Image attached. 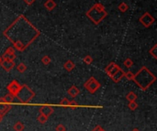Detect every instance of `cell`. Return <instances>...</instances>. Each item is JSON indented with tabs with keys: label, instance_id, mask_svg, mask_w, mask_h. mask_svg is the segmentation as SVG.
<instances>
[{
	"label": "cell",
	"instance_id": "obj_1",
	"mask_svg": "<svg viewBox=\"0 0 157 131\" xmlns=\"http://www.w3.org/2000/svg\"><path fill=\"white\" fill-rule=\"evenodd\" d=\"M3 35L12 43L14 49L24 51L41 35V32L24 15H19L3 31Z\"/></svg>",
	"mask_w": 157,
	"mask_h": 131
},
{
	"label": "cell",
	"instance_id": "obj_2",
	"mask_svg": "<svg viewBox=\"0 0 157 131\" xmlns=\"http://www.w3.org/2000/svg\"><path fill=\"white\" fill-rule=\"evenodd\" d=\"M155 80L156 76L150 70H148L147 67L143 66L136 74H134V78L132 81H134L137 84L140 90L146 91L154 83Z\"/></svg>",
	"mask_w": 157,
	"mask_h": 131
},
{
	"label": "cell",
	"instance_id": "obj_3",
	"mask_svg": "<svg viewBox=\"0 0 157 131\" xmlns=\"http://www.w3.org/2000/svg\"><path fill=\"white\" fill-rule=\"evenodd\" d=\"M85 15L95 25H98L107 16V12L101 3H96L93 7L86 11Z\"/></svg>",
	"mask_w": 157,
	"mask_h": 131
},
{
	"label": "cell",
	"instance_id": "obj_4",
	"mask_svg": "<svg viewBox=\"0 0 157 131\" xmlns=\"http://www.w3.org/2000/svg\"><path fill=\"white\" fill-rule=\"evenodd\" d=\"M35 96V93L32 91L28 85L26 84H22L20 87L19 91L18 92L17 95L15 97L18 98V100L22 103V104H29L32 98Z\"/></svg>",
	"mask_w": 157,
	"mask_h": 131
},
{
	"label": "cell",
	"instance_id": "obj_5",
	"mask_svg": "<svg viewBox=\"0 0 157 131\" xmlns=\"http://www.w3.org/2000/svg\"><path fill=\"white\" fill-rule=\"evenodd\" d=\"M100 83L96 81L95 77H91L84 84V87L87 90L90 94H95V93L100 88Z\"/></svg>",
	"mask_w": 157,
	"mask_h": 131
},
{
	"label": "cell",
	"instance_id": "obj_6",
	"mask_svg": "<svg viewBox=\"0 0 157 131\" xmlns=\"http://www.w3.org/2000/svg\"><path fill=\"white\" fill-rule=\"evenodd\" d=\"M139 21L140 22V24L145 27V28H150V27L154 23L155 19L149 12H145L142 17L140 18Z\"/></svg>",
	"mask_w": 157,
	"mask_h": 131
},
{
	"label": "cell",
	"instance_id": "obj_7",
	"mask_svg": "<svg viewBox=\"0 0 157 131\" xmlns=\"http://www.w3.org/2000/svg\"><path fill=\"white\" fill-rule=\"evenodd\" d=\"M20 87H21V85L19 84V83H18V81L14 80V81H12L11 83H10V84L8 85L7 89H8L9 94H11V95H14V97H15L16 95H17L18 92L19 91Z\"/></svg>",
	"mask_w": 157,
	"mask_h": 131
},
{
	"label": "cell",
	"instance_id": "obj_8",
	"mask_svg": "<svg viewBox=\"0 0 157 131\" xmlns=\"http://www.w3.org/2000/svg\"><path fill=\"white\" fill-rule=\"evenodd\" d=\"M121 69V67L115 62H110L107 66L105 68V72L107 73V74L109 76V77H112L118 70Z\"/></svg>",
	"mask_w": 157,
	"mask_h": 131
},
{
	"label": "cell",
	"instance_id": "obj_9",
	"mask_svg": "<svg viewBox=\"0 0 157 131\" xmlns=\"http://www.w3.org/2000/svg\"><path fill=\"white\" fill-rule=\"evenodd\" d=\"M16 53L15 49L13 47H8L2 56V60H8V61H15Z\"/></svg>",
	"mask_w": 157,
	"mask_h": 131
},
{
	"label": "cell",
	"instance_id": "obj_10",
	"mask_svg": "<svg viewBox=\"0 0 157 131\" xmlns=\"http://www.w3.org/2000/svg\"><path fill=\"white\" fill-rule=\"evenodd\" d=\"M10 109H11V105L10 104H6L3 100V97L0 98V115L4 117Z\"/></svg>",
	"mask_w": 157,
	"mask_h": 131
},
{
	"label": "cell",
	"instance_id": "obj_11",
	"mask_svg": "<svg viewBox=\"0 0 157 131\" xmlns=\"http://www.w3.org/2000/svg\"><path fill=\"white\" fill-rule=\"evenodd\" d=\"M1 67L5 70L7 71V72H10L14 67H15V62L14 61H8V60H2L1 63Z\"/></svg>",
	"mask_w": 157,
	"mask_h": 131
},
{
	"label": "cell",
	"instance_id": "obj_12",
	"mask_svg": "<svg viewBox=\"0 0 157 131\" xmlns=\"http://www.w3.org/2000/svg\"><path fill=\"white\" fill-rule=\"evenodd\" d=\"M53 111H54V110H53L52 106H41L40 107V109H39L40 114L44 115V116H46L48 117L53 113Z\"/></svg>",
	"mask_w": 157,
	"mask_h": 131
},
{
	"label": "cell",
	"instance_id": "obj_13",
	"mask_svg": "<svg viewBox=\"0 0 157 131\" xmlns=\"http://www.w3.org/2000/svg\"><path fill=\"white\" fill-rule=\"evenodd\" d=\"M124 73H125V72L122 70V69H120L118 71V72L112 76V77H110L112 79V81L114 82V83H118L123 77H124Z\"/></svg>",
	"mask_w": 157,
	"mask_h": 131
},
{
	"label": "cell",
	"instance_id": "obj_14",
	"mask_svg": "<svg viewBox=\"0 0 157 131\" xmlns=\"http://www.w3.org/2000/svg\"><path fill=\"white\" fill-rule=\"evenodd\" d=\"M67 93H68V95L70 96H72L73 98L74 97H76L79 94H80V90L77 86H75V85H72L70 88L67 90Z\"/></svg>",
	"mask_w": 157,
	"mask_h": 131
},
{
	"label": "cell",
	"instance_id": "obj_15",
	"mask_svg": "<svg viewBox=\"0 0 157 131\" xmlns=\"http://www.w3.org/2000/svg\"><path fill=\"white\" fill-rule=\"evenodd\" d=\"M44 8L49 11H52L56 8V3L54 2V0H47L44 3Z\"/></svg>",
	"mask_w": 157,
	"mask_h": 131
},
{
	"label": "cell",
	"instance_id": "obj_16",
	"mask_svg": "<svg viewBox=\"0 0 157 131\" xmlns=\"http://www.w3.org/2000/svg\"><path fill=\"white\" fill-rule=\"evenodd\" d=\"M63 67H64V69L67 71V72H71V71H73L74 69L75 64L71 61V60H68V61H66L65 62H64Z\"/></svg>",
	"mask_w": 157,
	"mask_h": 131
},
{
	"label": "cell",
	"instance_id": "obj_17",
	"mask_svg": "<svg viewBox=\"0 0 157 131\" xmlns=\"http://www.w3.org/2000/svg\"><path fill=\"white\" fill-rule=\"evenodd\" d=\"M126 99L129 101V102H132V101H136L137 99V95L135 94L133 92H129L126 95Z\"/></svg>",
	"mask_w": 157,
	"mask_h": 131
},
{
	"label": "cell",
	"instance_id": "obj_18",
	"mask_svg": "<svg viewBox=\"0 0 157 131\" xmlns=\"http://www.w3.org/2000/svg\"><path fill=\"white\" fill-rule=\"evenodd\" d=\"M14 95H12L11 94H8V95H6L4 97H3V100H4V102L6 103V104H11V103H13V101H14Z\"/></svg>",
	"mask_w": 157,
	"mask_h": 131
},
{
	"label": "cell",
	"instance_id": "obj_19",
	"mask_svg": "<svg viewBox=\"0 0 157 131\" xmlns=\"http://www.w3.org/2000/svg\"><path fill=\"white\" fill-rule=\"evenodd\" d=\"M13 128L15 131H23L25 127H24V124L22 122H17V123L14 124Z\"/></svg>",
	"mask_w": 157,
	"mask_h": 131
},
{
	"label": "cell",
	"instance_id": "obj_20",
	"mask_svg": "<svg viewBox=\"0 0 157 131\" xmlns=\"http://www.w3.org/2000/svg\"><path fill=\"white\" fill-rule=\"evenodd\" d=\"M48 117L44 116V115H42V114H40L39 115V117H37V120H38V122H40L41 124H45L47 121H48Z\"/></svg>",
	"mask_w": 157,
	"mask_h": 131
},
{
	"label": "cell",
	"instance_id": "obj_21",
	"mask_svg": "<svg viewBox=\"0 0 157 131\" xmlns=\"http://www.w3.org/2000/svg\"><path fill=\"white\" fill-rule=\"evenodd\" d=\"M118 10H120L121 12H126L127 10L129 9V7H128V5L126 3L122 2V3H121L118 6Z\"/></svg>",
	"mask_w": 157,
	"mask_h": 131
},
{
	"label": "cell",
	"instance_id": "obj_22",
	"mask_svg": "<svg viewBox=\"0 0 157 131\" xmlns=\"http://www.w3.org/2000/svg\"><path fill=\"white\" fill-rule=\"evenodd\" d=\"M138 103H136V101H132V102H129V105H128V107L131 109L132 111H134L136 110V109L138 108Z\"/></svg>",
	"mask_w": 157,
	"mask_h": 131
},
{
	"label": "cell",
	"instance_id": "obj_23",
	"mask_svg": "<svg viewBox=\"0 0 157 131\" xmlns=\"http://www.w3.org/2000/svg\"><path fill=\"white\" fill-rule=\"evenodd\" d=\"M149 53L151 54V56H153L154 59L157 58V45H154V47L150 49V51H149Z\"/></svg>",
	"mask_w": 157,
	"mask_h": 131
},
{
	"label": "cell",
	"instance_id": "obj_24",
	"mask_svg": "<svg viewBox=\"0 0 157 131\" xmlns=\"http://www.w3.org/2000/svg\"><path fill=\"white\" fill-rule=\"evenodd\" d=\"M124 77H125L128 81H132L134 78V73L132 72H131V71H129V72L124 73Z\"/></svg>",
	"mask_w": 157,
	"mask_h": 131
},
{
	"label": "cell",
	"instance_id": "obj_25",
	"mask_svg": "<svg viewBox=\"0 0 157 131\" xmlns=\"http://www.w3.org/2000/svg\"><path fill=\"white\" fill-rule=\"evenodd\" d=\"M26 70H27V66L24 63H22V62L19 63L17 66V71H18V72H19V73H24Z\"/></svg>",
	"mask_w": 157,
	"mask_h": 131
},
{
	"label": "cell",
	"instance_id": "obj_26",
	"mask_svg": "<svg viewBox=\"0 0 157 131\" xmlns=\"http://www.w3.org/2000/svg\"><path fill=\"white\" fill-rule=\"evenodd\" d=\"M123 63H124V66L127 67V68H131V67H132V65H133L132 60V59H129V58L126 59L125 61H124Z\"/></svg>",
	"mask_w": 157,
	"mask_h": 131
},
{
	"label": "cell",
	"instance_id": "obj_27",
	"mask_svg": "<svg viewBox=\"0 0 157 131\" xmlns=\"http://www.w3.org/2000/svg\"><path fill=\"white\" fill-rule=\"evenodd\" d=\"M41 62L44 65H48V64L51 63V58L49 56H47V55H45V56H43L41 58Z\"/></svg>",
	"mask_w": 157,
	"mask_h": 131
},
{
	"label": "cell",
	"instance_id": "obj_28",
	"mask_svg": "<svg viewBox=\"0 0 157 131\" xmlns=\"http://www.w3.org/2000/svg\"><path fill=\"white\" fill-rule=\"evenodd\" d=\"M83 61H84V62L86 63V64H91L92 62H93V58H92L91 56H89V55H86V56L83 59Z\"/></svg>",
	"mask_w": 157,
	"mask_h": 131
},
{
	"label": "cell",
	"instance_id": "obj_29",
	"mask_svg": "<svg viewBox=\"0 0 157 131\" xmlns=\"http://www.w3.org/2000/svg\"><path fill=\"white\" fill-rule=\"evenodd\" d=\"M68 106H70L72 109H74V108H76V107H79V105H78V103L76 101H70Z\"/></svg>",
	"mask_w": 157,
	"mask_h": 131
},
{
	"label": "cell",
	"instance_id": "obj_30",
	"mask_svg": "<svg viewBox=\"0 0 157 131\" xmlns=\"http://www.w3.org/2000/svg\"><path fill=\"white\" fill-rule=\"evenodd\" d=\"M69 100L67 99V98H63V99H62V101L60 102V105L62 106H68L69 105Z\"/></svg>",
	"mask_w": 157,
	"mask_h": 131
},
{
	"label": "cell",
	"instance_id": "obj_31",
	"mask_svg": "<svg viewBox=\"0 0 157 131\" xmlns=\"http://www.w3.org/2000/svg\"><path fill=\"white\" fill-rule=\"evenodd\" d=\"M55 130H56V131H65L66 129H65V127H64L63 125L59 124V125L57 126V127H56Z\"/></svg>",
	"mask_w": 157,
	"mask_h": 131
},
{
	"label": "cell",
	"instance_id": "obj_32",
	"mask_svg": "<svg viewBox=\"0 0 157 131\" xmlns=\"http://www.w3.org/2000/svg\"><path fill=\"white\" fill-rule=\"evenodd\" d=\"M23 1L28 5V6H31L32 4H34L36 0H23Z\"/></svg>",
	"mask_w": 157,
	"mask_h": 131
},
{
	"label": "cell",
	"instance_id": "obj_33",
	"mask_svg": "<svg viewBox=\"0 0 157 131\" xmlns=\"http://www.w3.org/2000/svg\"><path fill=\"white\" fill-rule=\"evenodd\" d=\"M92 131H106V130H104V129H103V128L100 127V126L97 125V126H96V127L94 128V129L92 130Z\"/></svg>",
	"mask_w": 157,
	"mask_h": 131
},
{
	"label": "cell",
	"instance_id": "obj_34",
	"mask_svg": "<svg viewBox=\"0 0 157 131\" xmlns=\"http://www.w3.org/2000/svg\"><path fill=\"white\" fill-rule=\"evenodd\" d=\"M2 120H3V116L2 115H0V123L2 122Z\"/></svg>",
	"mask_w": 157,
	"mask_h": 131
},
{
	"label": "cell",
	"instance_id": "obj_35",
	"mask_svg": "<svg viewBox=\"0 0 157 131\" xmlns=\"http://www.w3.org/2000/svg\"><path fill=\"white\" fill-rule=\"evenodd\" d=\"M132 131H140V130H139L138 128H134V129H132Z\"/></svg>",
	"mask_w": 157,
	"mask_h": 131
},
{
	"label": "cell",
	"instance_id": "obj_36",
	"mask_svg": "<svg viewBox=\"0 0 157 131\" xmlns=\"http://www.w3.org/2000/svg\"><path fill=\"white\" fill-rule=\"evenodd\" d=\"M1 62H2V57L0 56V63H1Z\"/></svg>",
	"mask_w": 157,
	"mask_h": 131
},
{
	"label": "cell",
	"instance_id": "obj_37",
	"mask_svg": "<svg viewBox=\"0 0 157 131\" xmlns=\"http://www.w3.org/2000/svg\"><path fill=\"white\" fill-rule=\"evenodd\" d=\"M65 131H66V130H65Z\"/></svg>",
	"mask_w": 157,
	"mask_h": 131
}]
</instances>
